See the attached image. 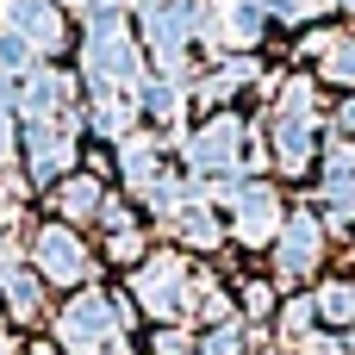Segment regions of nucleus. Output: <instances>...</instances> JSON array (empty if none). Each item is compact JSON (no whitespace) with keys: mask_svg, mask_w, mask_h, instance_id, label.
<instances>
[{"mask_svg":"<svg viewBox=\"0 0 355 355\" xmlns=\"http://www.w3.org/2000/svg\"><path fill=\"white\" fill-rule=\"evenodd\" d=\"M312 318H318V306H312V300H293V306H287V318H281V324H287V331H293V337H300V331H312Z\"/></svg>","mask_w":355,"mask_h":355,"instance_id":"18","label":"nucleus"},{"mask_svg":"<svg viewBox=\"0 0 355 355\" xmlns=\"http://www.w3.org/2000/svg\"><path fill=\"white\" fill-rule=\"evenodd\" d=\"M0 293L12 306V318H37V281L25 268H0Z\"/></svg>","mask_w":355,"mask_h":355,"instance_id":"10","label":"nucleus"},{"mask_svg":"<svg viewBox=\"0 0 355 355\" xmlns=\"http://www.w3.org/2000/svg\"><path fill=\"white\" fill-rule=\"evenodd\" d=\"M62 106H69V81H62V75H31L25 112H62Z\"/></svg>","mask_w":355,"mask_h":355,"instance_id":"11","label":"nucleus"},{"mask_svg":"<svg viewBox=\"0 0 355 355\" xmlns=\"http://www.w3.org/2000/svg\"><path fill=\"white\" fill-rule=\"evenodd\" d=\"M137 300H144L156 318H175L181 300H187V275H181V262H175V256L144 262V268H137Z\"/></svg>","mask_w":355,"mask_h":355,"instance_id":"2","label":"nucleus"},{"mask_svg":"<svg viewBox=\"0 0 355 355\" xmlns=\"http://www.w3.org/2000/svg\"><path fill=\"white\" fill-rule=\"evenodd\" d=\"M281 231V206L268 187H237V237L243 243H268Z\"/></svg>","mask_w":355,"mask_h":355,"instance_id":"7","label":"nucleus"},{"mask_svg":"<svg viewBox=\"0 0 355 355\" xmlns=\"http://www.w3.org/2000/svg\"><path fill=\"white\" fill-rule=\"evenodd\" d=\"M69 162H75L69 125H37V131H31V175H37V181H56Z\"/></svg>","mask_w":355,"mask_h":355,"instance_id":"8","label":"nucleus"},{"mask_svg":"<svg viewBox=\"0 0 355 355\" xmlns=\"http://www.w3.org/2000/svg\"><path fill=\"white\" fill-rule=\"evenodd\" d=\"M318 256H324V225H318L312 212H293V218L281 225V275L300 281V275L318 268Z\"/></svg>","mask_w":355,"mask_h":355,"instance_id":"1","label":"nucleus"},{"mask_svg":"<svg viewBox=\"0 0 355 355\" xmlns=\"http://www.w3.org/2000/svg\"><path fill=\"white\" fill-rule=\"evenodd\" d=\"M119 162H125V175H131V181L144 187V181H150V168H156V137H125Z\"/></svg>","mask_w":355,"mask_h":355,"instance_id":"12","label":"nucleus"},{"mask_svg":"<svg viewBox=\"0 0 355 355\" xmlns=\"http://www.w3.org/2000/svg\"><path fill=\"white\" fill-rule=\"evenodd\" d=\"M75 6H81V0H75Z\"/></svg>","mask_w":355,"mask_h":355,"instance_id":"25","label":"nucleus"},{"mask_svg":"<svg viewBox=\"0 0 355 355\" xmlns=\"http://www.w3.org/2000/svg\"><path fill=\"white\" fill-rule=\"evenodd\" d=\"M87 75H94V87H131L137 56H131L125 31H112V37H87Z\"/></svg>","mask_w":355,"mask_h":355,"instance_id":"5","label":"nucleus"},{"mask_svg":"<svg viewBox=\"0 0 355 355\" xmlns=\"http://www.w3.org/2000/svg\"><path fill=\"white\" fill-rule=\"evenodd\" d=\"M312 306H318V312H324L331 324H355V287H349V281H337V287H324V293H318Z\"/></svg>","mask_w":355,"mask_h":355,"instance_id":"13","label":"nucleus"},{"mask_svg":"<svg viewBox=\"0 0 355 355\" xmlns=\"http://www.w3.org/2000/svg\"><path fill=\"white\" fill-rule=\"evenodd\" d=\"M187 349V337H181V331H162V337H156V355H181Z\"/></svg>","mask_w":355,"mask_h":355,"instance_id":"20","label":"nucleus"},{"mask_svg":"<svg viewBox=\"0 0 355 355\" xmlns=\"http://www.w3.org/2000/svg\"><path fill=\"white\" fill-rule=\"evenodd\" d=\"M37 268H44L50 281H62V287L87 281V250L75 243V231H69V225H50V231H37Z\"/></svg>","mask_w":355,"mask_h":355,"instance_id":"3","label":"nucleus"},{"mask_svg":"<svg viewBox=\"0 0 355 355\" xmlns=\"http://www.w3.org/2000/svg\"><path fill=\"white\" fill-rule=\"evenodd\" d=\"M6 137H12V112L0 106V144H6Z\"/></svg>","mask_w":355,"mask_h":355,"instance_id":"21","label":"nucleus"},{"mask_svg":"<svg viewBox=\"0 0 355 355\" xmlns=\"http://www.w3.org/2000/svg\"><path fill=\"white\" fill-rule=\"evenodd\" d=\"M237 144H243V125H237V119H212V125L187 144V156H193V168H200V175H206V168H212V175H231Z\"/></svg>","mask_w":355,"mask_h":355,"instance_id":"6","label":"nucleus"},{"mask_svg":"<svg viewBox=\"0 0 355 355\" xmlns=\"http://www.w3.org/2000/svg\"><path fill=\"white\" fill-rule=\"evenodd\" d=\"M312 355H343V349H337V343H324V337H318V343H312Z\"/></svg>","mask_w":355,"mask_h":355,"instance_id":"22","label":"nucleus"},{"mask_svg":"<svg viewBox=\"0 0 355 355\" xmlns=\"http://www.w3.org/2000/svg\"><path fill=\"white\" fill-rule=\"evenodd\" d=\"M324 75L343 81V87H355V37H331V50H324Z\"/></svg>","mask_w":355,"mask_h":355,"instance_id":"14","label":"nucleus"},{"mask_svg":"<svg viewBox=\"0 0 355 355\" xmlns=\"http://www.w3.org/2000/svg\"><path fill=\"white\" fill-rule=\"evenodd\" d=\"M243 306H250V312H256V318H262V312H268V306H275V293H268V287H262V281H250V287H243Z\"/></svg>","mask_w":355,"mask_h":355,"instance_id":"19","label":"nucleus"},{"mask_svg":"<svg viewBox=\"0 0 355 355\" xmlns=\"http://www.w3.org/2000/svg\"><path fill=\"white\" fill-rule=\"evenodd\" d=\"M56 206H62L69 218H87V212H100V187H94V181H69V187L56 193Z\"/></svg>","mask_w":355,"mask_h":355,"instance_id":"15","label":"nucleus"},{"mask_svg":"<svg viewBox=\"0 0 355 355\" xmlns=\"http://www.w3.org/2000/svg\"><path fill=\"white\" fill-rule=\"evenodd\" d=\"M175 231H181L187 243H218V218H212V212H200V206L175 212Z\"/></svg>","mask_w":355,"mask_h":355,"instance_id":"16","label":"nucleus"},{"mask_svg":"<svg viewBox=\"0 0 355 355\" xmlns=\"http://www.w3.org/2000/svg\"><path fill=\"white\" fill-rule=\"evenodd\" d=\"M275 137H281V168H306L312 162V125L306 119H287L281 112V131Z\"/></svg>","mask_w":355,"mask_h":355,"instance_id":"9","label":"nucleus"},{"mask_svg":"<svg viewBox=\"0 0 355 355\" xmlns=\"http://www.w3.org/2000/svg\"><path fill=\"white\" fill-rule=\"evenodd\" d=\"M0 25H6L12 37H25L31 50H44V44L62 37V19H56L50 0H0Z\"/></svg>","mask_w":355,"mask_h":355,"instance_id":"4","label":"nucleus"},{"mask_svg":"<svg viewBox=\"0 0 355 355\" xmlns=\"http://www.w3.org/2000/svg\"><path fill=\"white\" fill-rule=\"evenodd\" d=\"M200 355H237V324H218V331L200 343Z\"/></svg>","mask_w":355,"mask_h":355,"instance_id":"17","label":"nucleus"},{"mask_svg":"<svg viewBox=\"0 0 355 355\" xmlns=\"http://www.w3.org/2000/svg\"><path fill=\"white\" fill-rule=\"evenodd\" d=\"M343 6H355V0H343Z\"/></svg>","mask_w":355,"mask_h":355,"instance_id":"24","label":"nucleus"},{"mask_svg":"<svg viewBox=\"0 0 355 355\" xmlns=\"http://www.w3.org/2000/svg\"><path fill=\"white\" fill-rule=\"evenodd\" d=\"M343 131H349V137H355V106H349V112H343Z\"/></svg>","mask_w":355,"mask_h":355,"instance_id":"23","label":"nucleus"}]
</instances>
